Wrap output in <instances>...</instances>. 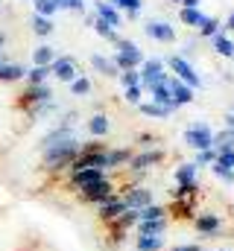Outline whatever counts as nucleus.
Masks as SVG:
<instances>
[{
  "label": "nucleus",
  "instance_id": "32",
  "mask_svg": "<svg viewBox=\"0 0 234 251\" xmlns=\"http://www.w3.org/2000/svg\"><path fill=\"white\" fill-rule=\"evenodd\" d=\"M32 59H35V64H38V67H50V64L56 62V53H53V47H38Z\"/></svg>",
  "mask_w": 234,
  "mask_h": 251
},
{
  "label": "nucleus",
  "instance_id": "40",
  "mask_svg": "<svg viewBox=\"0 0 234 251\" xmlns=\"http://www.w3.org/2000/svg\"><path fill=\"white\" fill-rule=\"evenodd\" d=\"M58 9H70V12H85V0H56Z\"/></svg>",
  "mask_w": 234,
  "mask_h": 251
},
{
  "label": "nucleus",
  "instance_id": "17",
  "mask_svg": "<svg viewBox=\"0 0 234 251\" xmlns=\"http://www.w3.org/2000/svg\"><path fill=\"white\" fill-rule=\"evenodd\" d=\"M85 128H88V134H91L94 140H100V137H106V134L112 131V120H109V114L97 111L94 117H88V120H85Z\"/></svg>",
  "mask_w": 234,
  "mask_h": 251
},
{
  "label": "nucleus",
  "instance_id": "28",
  "mask_svg": "<svg viewBox=\"0 0 234 251\" xmlns=\"http://www.w3.org/2000/svg\"><path fill=\"white\" fill-rule=\"evenodd\" d=\"M24 67L21 64H0V82H18V79H24Z\"/></svg>",
  "mask_w": 234,
  "mask_h": 251
},
{
  "label": "nucleus",
  "instance_id": "19",
  "mask_svg": "<svg viewBox=\"0 0 234 251\" xmlns=\"http://www.w3.org/2000/svg\"><path fill=\"white\" fill-rule=\"evenodd\" d=\"M91 67H94L100 76H106V79H117V76H120V70H117V64L112 62V56H103V53H94V56H91Z\"/></svg>",
  "mask_w": 234,
  "mask_h": 251
},
{
  "label": "nucleus",
  "instance_id": "46",
  "mask_svg": "<svg viewBox=\"0 0 234 251\" xmlns=\"http://www.w3.org/2000/svg\"><path fill=\"white\" fill-rule=\"evenodd\" d=\"M170 3H178V6H181V3H184V0H170Z\"/></svg>",
  "mask_w": 234,
  "mask_h": 251
},
{
  "label": "nucleus",
  "instance_id": "44",
  "mask_svg": "<svg viewBox=\"0 0 234 251\" xmlns=\"http://www.w3.org/2000/svg\"><path fill=\"white\" fill-rule=\"evenodd\" d=\"M199 3H202V0H184L181 9H199Z\"/></svg>",
  "mask_w": 234,
  "mask_h": 251
},
{
  "label": "nucleus",
  "instance_id": "35",
  "mask_svg": "<svg viewBox=\"0 0 234 251\" xmlns=\"http://www.w3.org/2000/svg\"><path fill=\"white\" fill-rule=\"evenodd\" d=\"M117 82H120L123 88H132V85H141V70H120V76H117Z\"/></svg>",
  "mask_w": 234,
  "mask_h": 251
},
{
  "label": "nucleus",
  "instance_id": "29",
  "mask_svg": "<svg viewBox=\"0 0 234 251\" xmlns=\"http://www.w3.org/2000/svg\"><path fill=\"white\" fill-rule=\"evenodd\" d=\"M91 91H94V85H91L88 76H76V79L70 82V94H73V97H88Z\"/></svg>",
  "mask_w": 234,
  "mask_h": 251
},
{
  "label": "nucleus",
  "instance_id": "18",
  "mask_svg": "<svg viewBox=\"0 0 234 251\" xmlns=\"http://www.w3.org/2000/svg\"><path fill=\"white\" fill-rule=\"evenodd\" d=\"M132 149L129 146H109V173H115V170H126L129 167V161H132Z\"/></svg>",
  "mask_w": 234,
  "mask_h": 251
},
{
  "label": "nucleus",
  "instance_id": "22",
  "mask_svg": "<svg viewBox=\"0 0 234 251\" xmlns=\"http://www.w3.org/2000/svg\"><path fill=\"white\" fill-rule=\"evenodd\" d=\"M211 47H214L217 56H223V59H234V41L226 35V32H217V35L211 38Z\"/></svg>",
  "mask_w": 234,
  "mask_h": 251
},
{
  "label": "nucleus",
  "instance_id": "8",
  "mask_svg": "<svg viewBox=\"0 0 234 251\" xmlns=\"http://www.w3.org/2000/svg\"><path fill=\"white\" fill-rule=\"evenodd\" d=\"M138 70H141V88H144V91H149L152 85H158V82H164V79L170 76L164 59H146Z\"/></svg>",
  "mask_w": 234,
  "mask_h": 251
},
{
  "label": "nucleus",
  "instance_id": "15",
  "mask_svg": "<svg viewBox=\"0 0 234 251\" xmlns=\"http://www.w3.org/2000/svg\"><path fill=\"white\" fill-rule=\"evenodd\" d=\"M167 82H170V94H173V105H176V111H178V108H184V105H190V102L196 100V91H193V88H187L184 82H178L176 76H170Z\"/></svg>",
  "mask_w": 234,
  "mask_h": 251
},
{
  "label": "nucleus",
  "instance_id": "21",
  "mask_svg": "<svg viewBox=\"0 0 234 251\" xmlns=\"http://www.w3.org/2000/svg\"><path fill=\"white\" fill-rule=\"evenodd\" d=\"M91 26H94V32H97L100 38H106V41H112V44H117V41H120L117 29L109 24V21H103L100 15H94V18H91Z\"/></svg>",
  "mask_w": 234,
  "mask_h": 251
},
{
  "label": "nucleus",
  "instance_id": "26",
  "mask_svg": "<svg viewBox=\"0 0 234 251\" xmlns=\"http://www.w3.org/2000/svg\"><path fill=\"white\" fill-rule=\"evenodd\" d=\"M112 6L117 9H123L126 15H129V21H135L138 15H141V9H144V0H109Z\"/></svg>",
  "mask_w": 234,
  "mask_h": 251
},
{
  "label": "nucleus",
  "instance_id": "11",
  "mask_svg": "<svg viewBox=\"0 0 234 251\" xmlns=\"http://www.w3.org/2000/svg\"><path fill=\"white\" fill-rule=\"evenodd\" d=\"M126 210H129V207H126L123 196L117 193V196H112L109 201H103V204L97 207V219H100L103 225H112V222H115L117 216H120V213H126Z\"/></svg>",
  "mask_w": 234,
  "mask_h": 251
},
{
  "label": "nucleus",
  "instance_id": "5",
  "mask_svg": "<svg viewBox=\"0 0 234 251\" xmlns=\"http://www.w3.org/2000/svg\"><path fill=\"white\" fill-rule=\"evenodd\" d=\"M184 143H187L193 152L214 149V128L205 123V120H193V123L184 128Z\"/></svg>",
  "mask_w": 234,
  "mask_h": 251
},
{
  "label": "nucleus",
  "instance_id": "50",
  "mask_svg": "<svg viewBox=\"0 0 234 251\" xmlns=\"http://www.w3.org/2000/svg\"><path fill=\"white\" fill-rule=\"evenodd\" d=\"M202 251H205V249H202Z\"/></svg>",
  "mask_w": 234,
  "mask_h": 251
},
{
  "label": "nucleus",
  "instance_id": "36",
  "mask_svg": "<svg viewBox=\"0 0 234 251\" xmlns=\"http://www.w3.org/2000/svg\"><path fill=\"white\" fill-rule=\"evenodd\" d=\"M32 29H35L38 35H50V32H53V24H50V18L35 15V18H32Z\"/></svg>",
  "mask_w": 234,
  "mask_h": 251
},
{
  "label": "nucleus",
  "instance_id": "23",
  "mask_svg": "<svg viewBox=\"0 0 234 251\" xmlns=\"http://www.w3.org/2000/svg\"><path fill=\"white\" fill-rule=\"evenodd\" d=\"M135 251H167V237H135Z\"/></svg>",
  "mask_w": 234,
  "mask_h": 251
},
{
  "label": "nucleus",
  "instance_id": "48",
  "mask_svg": "<svg viewBox=\"0 0 234 251\" xmlns=\"http://www.w3.org/2000/svg\"><path fill=\"white\" fill-rule=\"evenodd\" d=\"M220 251H232V249H220Z\"/></svg>",
  "mask_w": 234,
  "mask_h": 251
},
{
  "label": "nucleus",
  "instance_id": "43",
  "mask_svg": "<svg viewBox=\"0 0 234 251\" xmlns=\"http://www.w3.org/2000/svg\"><path fill=\"white\" fill-rule=\"evenodd\" d=\"M223 32H234V12H229V18L223 24Z\"/></svg>",
  "mask_w": 234,
  "mask_h": 251
},
{
  "label": "nucleus",
  "instance_id": "42",
  "mask_svg": "<svg viewBox=\"0 0 234 251\" xmlns=\"http://www.w3.org/2000/svg\"><path fill=\"white\" fill-rule=\"evenodd\" d=\"M167 251H202V246L199 243H181V246H173V249Z\"/></svg>",
  "mask_w": 234,
  "mask_h": 251
},
{
  "label": "nucleus",
  "instance_id": "20",
  "mask_svg": "<svg viewBox=\"0 0 234 251\" xmlns=\"http://www.w3.org/2000/svg\"><path fill=\"white\" fill-rule=\"evenodd\" d=\"M94 9H97V15H100L103 21H109L115 29L120 26V21H123V18H120V9H117V6H112L109 0H94Z\"/></svg>",
  "mask_w": 234,
  "mask_h": 251
},
{
  "label": "nucleus",
  "instance_id": "38",
  "mask_svg": "<svg viewBox=\"0 0 234 251\" xmlns=\"http://www.w3.org/2000/svg\"><path fill=\"white\" fill-rule=\"evenodd\" d=\"M35 9H38V15H44V18H50L53 12H56V0H35Z\"/></svg>",
  "mask_w": 234,
  "mask_h": 251
},
{
  "label": "nucleus",
  "instance_id": "9",
  "mask_svg": "<svg viewBox=\"0 0 234 251\" xmlns=\"http://www.w3.org/2000/svg\"><path fill=\"white\" fill-rule=\"evenodd\" d=\"M21 243H24V237H21L18 225L0 213V251H21Z\"/></svg>",
  "mask_w": 234,
  "mask_h": 251
},
{
  "label": "nucleus",
  "instance_id": "14",
  "mask_svg": "<svg viewBox=\"0 0 234 251\" xmlns=\"http://www.w3.org/2000/svg\"><path fill=\"white\" fill-rule=\"evenodd\" d=\"M170 216L167 219H141L135 225V237H167Z\"/></svg>",
  "mask_w": 234,
  "mask_h": 251
},
{
  "label": "nucleus",
  "instance_id": "47",
  "mask_svg": "<svg viewBox=\"0 0 234 251\" xmlns=\"http://www.w3.org/2000/svg\"><path fill=\"white\" fill-rule=\"evenodd\" d=\"M232 114H234V102H232Z\"/></svg>",
  "mask_w": 234,
  "mask_h": 251
},
{
  "label": "nucleus",
  "instance_id": "34",
  "mask_svg": "<svg viewBox=\"0 0 234 251\" xmlns=\"http://www.w3.org/2000/svg\"><path fill=\"white\" fill-rule=\"evenodd\" d=\"M47 76H50V67H38V64H35V67L27 73V82H29V85H44Z\"/></svg>",
  "mask_w": 234,
  "mask_h": 251
},
{
  "label": "nucleus",
  "instance_id": "45",
  "mask_svg": "<svg viewBox=\"0 0 234 251\" xmlns=\"http://www.w3.org/2000/svg\"><path fill=\"white\" fill-rule=\"evenodd\" d=\"M226 128H229V131H234V114H232V111L226 114Z\"/></svg>",
  "mask_w": 234,
  "mask_h": 251
},
{
  "label": "nucleus",
  "instance_id": "24",
  "mask_svg": "<svg viewBox=\"0 0 234 251\" xmlns=\"http://www.w3.org/2000/svg\"><path fill=\"white\" fill-rule=\"evenodd\" d=\"M138 111H141L144 117H155V120H170L176 114L173 108H164V105H155V102H141Z\"/></svg>",
  "mask_w": 234,
  "mask_h": 251
},
{
  "label": "nucleus",
  "instance_id": "27",
  "mask_svg": "<svg viewBox=\"0 0 234 251\" xmlns=\"http://www.w3.org/2000/svg\"><path fill=\"white\" fill-rule=\"evenodd\" d=\"M214 149H217V152L234 149V131H229V128H223V131H214Z\"/></svg>",
  "mask_w": 234,
  "mask_h": 251
},
{
  "label": "nucleus",
  "instance_id": "2",
  "mask_svg": "<svg viewBox=\"0 0 234 251\" xmlns=\"http://www.w3.org/2000/svg\"><path fill=\"white\" fill-rule=\"evenodd\" d=\"M112 62L117 64V70H138L141 64L146 62V56H144V50H141L135 41H129V38H120V41L115 44Z\"/></svg>",
  "mask_w": 234,
  "mask_h": 251
},
{
  "label": "nucleus",
  "instance_id": "3",
  "mask_svg": "<svg viewBox=\"0 0 234 251\" xmlns=\"http://www.w3.org/2000/svg\"><path fill=\"white\" fill-rule=\"evenodd\" d=\"M164 64H167L170 76H176L178 82H184L187 88H193V91H196V88H202V76L193 70V64L187 62L181 53H173V56H167V59H164Z\"/></svg>",
  "mask_w": 234,
  "mask_h": 251
},
{
  "label": "nucleus",
  "instance_id": "12",
  "mask_svg": "<svg viewBox=\"0 0 234 251\" xmlns=\"http://www.w3.org/2000/svg\"><path fill=\"white\" fill-rule=\"evenodd\" d=\"M50 100H53V88L44 82V85H29V88L24 91V100H21V102L32 111V108H38V105H44V102H50Z\"/></svg>",
  "mask_w": 234,
  "mask_h": 251
},
{
  "label": "nucleus",
  "instance_id": "1",
  "mask_svg": "<svg viewBox=\"0 0 234 251\" xmlns=\"http://www.w3.org/2000/svg\"><path fill=\"white\" fill-rule=\"evenodd\" d=\"M164 158H167V152L158 149V146H155V149H141V152H135L132 161H129V167H126V173H129V184H141V181L146 178V173L155 170Z\"/></svg>",
  "mask_w": 234,
  "mask_h": 251
},
{
  "label": "nucleus",
  "instance_id": "39",
  "mask_svg": "<svg viewBox=\"0 0 234 251\" xmlns=\"http://www.w3.org/2000/svg\"><path fill=\"white\" fill-rule=\"evenodd\" d=\"M214 164H220V167H226V170H234V149L217 152V161H214Z\"/></svg>",
  "mask_w": 234,
  "mask_h": 251
},
{
  "label": "nucleus",
  "instance_id": "16",
  "mask_svg": "<svg viewBox=\"0 0 234 251\" xmlns=\"http://www.w3.org/2000/svg\"><path fill=\"white\" fill-rule=\"evenodd\" d=\"M170 79V76H167ZM158 82V85H152L146 94H149V102H155V105H164V108H173L176 111V105H173V94H170V82Z\"/></svg>",
  "mask_w": 234,
  "mask_h": 251
},
{
  "label": "nucleus",
  "instance_id": "41",
  "mask_svg": "<svg viewBox=\"0 0 234 251\" xmlns=\"http://www.w3.org/2000/svg\"><path fill=\"white\" fill-rule=\"evenodd\" d=\"M135 140H138L141 149H155V134H149V131H141Z\"/></svg>",
  "mask_w": 234,
  "mask_h": 251
},
{
  "label": "nucleus",
  "instance_id": "25",
  "mask_svg": "<svg viewBox=\"0 0 234 251\" xmlns=\"http://www.w3.org/2000/svg\"><path fill=\"white\" fill-rule=\"evenodd\" d=\"M199 35L202 38H214L217 32H223V24H220V18H214V15H205L202 21H199Z\"/></svg>",
  "mask_w": 234,
  "mask_h": 251
},
{
  "label": "nucleus",
  "instance_id": "49",
  "mask_svg": "<svg viewBox=\"0 0 234 251\" xmlns=\"http://www.w3.org/2000/svg\"><path fill=\"white\" fill-rule=\"evenodd\" d=\"M0 44H3V35H0Z\"/></svg>",
  "mask_w": 234,
  "mask_h": 251
},
{
  "label": "nucleus",
  "instance_id": "33",
  "mask_svg": "<svg viewBox=\"0 0 234 251\" xmlns=\"http://www.w3.org/2000/svg\"><path fill=\"white\" fill-rule=\"evenodd\" d=\"M217 161V149H202V152H196V158H193V164L202 170V167H208L211 170V164Z\"/></svg>",
  "mask_w": 234,
  "mask_h": 251
},
{
  "label": "nucleus",
  "instance_id": "10",
  "mask_svg": "<svg viewBox=\"0 0 234 251\" xmlns=\"http://www.w3.org/2000/svg\"><path fill=\"white\" fill-rule=\"evenodd\" d=\"M144 32L152 38V41H158V44H173L176 41V26L173 24H167V21H146L144 24Z\"/></svg>",
  "mask_w": 234,
  "mask_h": 251
},
{
  "label": "nucleus",
  "instance_id": "31",
  "mask_svg": "<svg viewBox=\"0 0 234 251\" xmlns=\"http://www.w3.org/2000/svg\"><path fill=\"white\" fill-rule=\"evenodd\" d=\"M144 94H146V91H144L141 85H132V88H123V100H126L129 105H141V102H144Z\"/></svg>",
  "mask_w": 234,
  "mask_h": 251
},
{
  "label": "nucleus",
  "instance_id": "6",
  "mask_svg": "<svg viewBox=\"0 0 234 251\" xmlns=\"http://www.w3.org/2000/svg\"><path fill=\"white\" fill-rule=\"evenodd\" d=\"M76 196H79V201L100 207L103 201H109L112 196H117V184L112 181V176H109V178H103V181H94V184H88L85 190H79Z\"/></svg>",
  "mask_w": 234,
  "mask_h": 251
},
{
  "label": "nucleus",
  "instance_id": "7",
  "mask_svg": "<svg viewBox=\"0 0 234 251\" xmlns=\"http://www.w3.org/2000/svg\"><path fill=\"white\" fill-rule=\"evenodd\" d=\"M117 193L123 196V201H126L129 210H144V207H149L155 201V193L146 187V184H126V187L117 190Z\"/></svg>",
  "mask_w": 234,
  "mask_h": 251
},
{
  "label": "nucleus",
  "instance_id": "13",
  "mask_svg": "<svg viewBox=\"0 0 234 251\" xmlns=\"http://www.w3.org/2000/svg\"><path fill=\"white\" fill-rule=\"evenodd\" d=\"M50 73L56 76L58 82H67V85H70L76 76H82V73H79V67H76V62H73L70 56H61V59L56 56V62L50 64Z\"/></svg>",
  "mask_w": 234,
  "mask_h": 251
},
{
  "label": "nucleus",
  "instance_id": "30",
  "mask_svg": "<svg viewBox=\"0 0 234 251\" xmlns=\"http://www.w3.org/2000/svg\"><path fill=\"white\" fill-rule=\"evenodd\" d=\"M202 18H205L202 9H178V21H181L184 26H199Z\"/></svg>",
  "mask_w": 234,
  "mask_h": 251
},
{
  "label": "nucleus",
  "instance_id": "4",
  "mask_svg": "<svg viewBox=\"0 0 234 251\" xmlns=\"http://www.w3.org/2000/svg\"><path fill=\"white\" fill-rule=\"evenodd\" d=\"M193 231H196L202 240H220L223 231H226V222H223V216L214 213V210H199L196 219H193Z\"/></svg>",
  "mask_w": 234,
  "mask_h": 251
},
{
  "label": "nucleus",
  "instance_id": "37",
  "mask_svg": "<svg viewBox=\"0 0 234 251\" xmlns=\"http://www.w3.org/2000/svg\"><path fill=\"white\" fill-rule=\"evenodd\" d=\"M211 173H214L220 181H226V184H234V170H226V167H220V164H211Z\"/></svg>",
  "mask_w": 234,
  "mask_h": 251
}]
</instances>
